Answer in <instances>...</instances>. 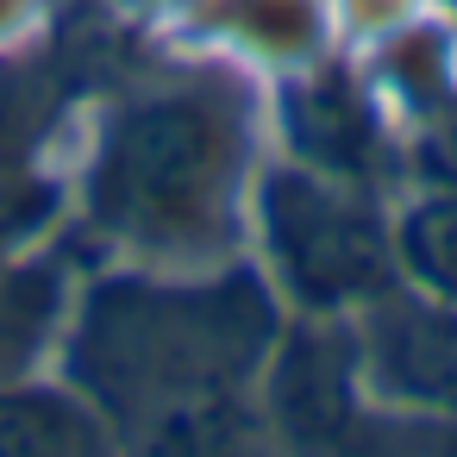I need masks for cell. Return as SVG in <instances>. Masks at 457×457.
<instances>
[{
  "mask_svg": "<svg viewBox=\"0 0 457 457\" xmlns=\"http://www.w3.org/2000/svg\"><path fill=\"white\" fill-rule=\"evenodd\" d=\"M270 345V295L251 276H226L220 288H151L107 282L95 288L76 326V382L101 395L126 426L238 395Z\"/></svg>",
  "mask_w": 457,
  "mask_h": 457,
  "instance_id": "1",
  "label": "cell"
},
{
  "mask_svg": "<svg viewBox=\"0 0 457 457\" xmlns=\"http://www.w3.org/2000/svg\"><path fill=\"white\" fill-rule=\"evenodd\" d=\"M245 107L220 88H170L132 101L95 157V220L138 251L207 245L238 195Z\"/></svg>",
  "mask_w": 457,
  "mask_h": 457,
  "instance_id": "2",
  "label": "cell"
},
{
  "mask_svg": "<svg viewBox=\"0 0 457 457\" xmlns=\"http://www.w3.org/2000/svg\"><path fill=\"white\" fill-rule=\"evenodd\" d=\"M263 232H270L276 270L313 313L388 295L395 245L376 207L357 201L351 188H332L301 170H276L263 182Z\"/></svg>",
  "mask_w": 457,
  "mask_h": 457,
  "instance_id": "3",
  "label": "cell"
},
{
  "mask_svg": "<svg viewBox=\"0 0 457 457\" xmlns=\"http://www.w3.org/2000/svg\"><path fill=\"white\" fill-rule=\"evenodd\" d=\"M270 426L288 451L326 457L357 432V357L332 332H288L270 370Z\"/></svg>",
  "mask_w": 457,
  "mask_h": 457,
  "instance_id": "4",
  "label": "cell"
},
{
  "mask_svg": "<svg viewBox=\"0 0 457 457\" xmlns=\"http://www.w3.org/2000/svg\"><path fill=\"white\" fill-rule=\"evenodd\" d=\"M363 363L382 395L457 420V313L413 295H376L363 326Z\"/></svg>",
  "mask_w": 457,
  "mask_h": 457,
  "instance_id": "5",
  "label": "cell"
},
{
  "mask_svg": "<svg viewBox=\"0 0 457 457\" xmlns=\"http://www.w3.org/2000/svg\"><path fill=\"white\" fill-rule=\"evenodd\" d=\"M132 432V457H288L276 426L245 401V395H207L163 407Z\"/></svg>",
  "mask_w": 457,
  "mask_h": 457,
  "instance_id": "6",
  "label": "cell"
},
{
  "mask_svg": "<svg viewBox=\"0 0 457 457\" xmlns=\"http://www.w3.org/2000/svg\"><path fill=\"white\" fill-rule=\"evenodd\" d=\"M0 457H113L101 420L51 388L0 395Z\"/></svg>",
  "mask_w": 457,
  "mask_h": 457,
  "instance_id": "7",
  "label": "cell"
},
{
  "mask_svg": "<svg viewBox=\"0 0 457 457\" xmlns=\"http://www.w3.org/2000/svg\"><path fill=\"white\" fill-rule=\"evenodd\" d=\"M288 126H295V145L326 163V170H345V176H363L370 170V120H363V101L345 95V82H326V88H307L288 101Z\"/></svg>",
  "mask_w": 457,
  "mask_h": 457,
  "instance_id": "8",
  "label": "cell"
},
{
  "mask_svg": "<svg viewBox=\"0 0 457 457\" xmlns=\"http://www.w3.org/2000/svg\"><path fill=\"white\" fill-rule=\"evenodd\" d=\"M395 251H401V263L420 288L457 301V188H438V195L413 201L401 232H395Z\"/></svg>",
  "mask_w": 457,
  "mask_h": 457,
  "instance_id": "9",
  "label": "cell"
},
{
  "mask_svg": "<svg viewBox=\"0 0 457 457\" xmlns=\"http://www.w3.org/2000/svg\"><path fill=\"white\" fill-rule=\"evenodd\" d=\"M420 170L438 188H457V107H445L426 132H420Z\"/></svg>",
  "mask_w": 457,
  "mask_h": 457,
  "instance_id": "10",
  "label": "cell"
},
{
  "mask_svg": "<svg viewBox=\"0 0 457 457\" xmlns=\"http://www.w3.org/2000/svg\"><path fill=\"white\" fill-rule=\"evenodd\" d=\"M420 457H457V420L438 426V432H426V438H420Z\"/></svg>",
  "mask_w": 457,
  "mask_h": 457,
  "instance_id": "11",
  "label": "cell"
},
{
  "mask_svg": "<svg viewBox=\"0 0 457 457\" xmlns=\"http://www.w3.org/2000/svg\"><path fill=\"white\" fill-rule=\"evenodd\" d=\"M326 457H395V451H388V445H376V438H357V432H351V438H345L338 451H326Z\"/></svg>",
  "mask_w": 457,
  "mask_h": 457,
  "instance_id": "12",
  "label": "cell"
}]
</instances>
